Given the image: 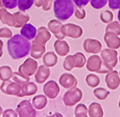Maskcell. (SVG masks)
Masks as SVG:
<instances>
[{"label":"cell","mask_w":120,"mask_h":117,"mask_svg":"<svg viewBox=\"0 0 120 117\" xmlns=\"http://www.w3.org/2000/svg\"><path fill=\"white\" fill-rule=\"evenodd\" d=\"M74 15L75 17L78 19H83L86 17V10L83 7H79L75 5V9H74Z\"/></svg>","instance_id":"obj_31"},{"label":"cell","mask_w":120,"mask_h":117,"mask_svg":"<svg viewBox=\"0 0 120 117\" xmlns=\"http://www.w3.org/2000/svg\"><path fill=\"white\" fill-rule=\"evenodd\" d=\"M119 76H120V72H119Z\"/></svg>","instance_id":"obj_41"},{"label":"cell","mask_w":120,"mask_h":117,"mask_svg":"<svg viewBox=\"0 0 120 117\" xmlns=\"http://www.w3.org/2000/svg\"><path fill=\"white\" fill-rule=\"evenodd\" d=\"M110 9L115 10L120 9V0H108Z\"/></svg>","instance_id":"obj_34"},{"label":"cell","mask_w":120,"mask_h":117,"mask_svg":"<svg viewBox=\"0 0 120 117\" xmlns=\"http://www.w3.org/2000/svg\"><path fill=\"white\" fill-rule=\"evenodd\" d=\"M107 2L108 0H90L91 7L96 9H99L105 7Z\"/></svg>","instance_id":"obj_30"},{"label":"cell","mask_w":120,"mask_h":117,"mask_svg":"<svg viewBox=\"0 0 120 117\" xmlns=\"http://www.w3.org/2000/svg\"><path fill=\"white\" fill-rule=\"evenodd\" d=\"M83 49L87 53L97 54L101 51L102 45L101 42L94 39L88 38L83 42Z\"/></svg>","instance_id":"obj_8"},{"label":"cell","mask_w":120,"mask_h":117,"mask_svg":"<svg viewBox=\"0 0 120 117\" xmlns=\"http://www.w3.org/2000/svg\"><path fill=\"white\" fill-rule=\"evenodd\" d=\"M106 32H112L118 36L120 35V23L117 21L109 23L106 27Z\"/></svg>","instance_id":"obj_26"},{"label":"cell","mask_w":120,"mask_h":117,"mask_svg":"<svg viewBox=\"0 0 120 117\" xmlns=\"http://www.w3.org/2000/svg\"><path fill=\"white\" fill-rule=\"evenodd\" d=\"M50 71L48 68L45 66H41L35 76V80L39 83H44L50 76Z\"/></svg>","instance_id":"obj_18"},{"label":"cell","mask_w":120,"mask_h":117,"mask_svg":"<svg viewBox=\"0 0 120 117\" xmlns=\"http://www.w3.org/2000/svg\"><path fill=\"white\" fill-rule=\"evenodd\" d=\"M104 39L109 48L116 50L120 48V37H119L114 33L106 32Z\"/></svg>","instance_id":"obj_12"},{"label":"cell","mask_w":120,"mask_h":117,"mask_svg":"<svg viewBox=\"0 0 120 117\" xmlns=\"http://www.w3.org/2000/svg\"><path fill=\"white\" fill-rule=\"evenodd\" d=\"M88 109L86 105L80 103L76 106L75 109V117H88Z\"/></svg>","instance_id":"obj_24"},{"label":"cell","mask_w":120,"mask_h":117,"mask_svg":"<svg viewBox=\"0 0 120 117\" xmlns=\"http://www.w3.org/2000/svg\"><path fill=\"white\" fill-rule=\"evenodd\" d=\"M90 0H73V3L75 4V6L79 7H83L86 5L88 4Z\"/></svg>","instance_id":"obj_35"},{"label":"cell","mask_w":120,"mask_h":117,"mask_svg":"<svg viewBox=\"0 0 120 117\" xmlns=\"http://www.w3.org/2000/svg\"><path fill=\"white\" fill-rule=\"evenodd\" d=\"M34 0H18L17 7L20 11L25 12L33 5Z\"/></svg>","instance_id":"obj_25"},{"label":"cell","mask_w":120,"mask_h":117,"mask_svg":"<svg viewBox=\"0 0 120 117\" xmlns=\"http://www.w3.org/2000/svg\"><path fill=\"white\" fill-rule=\"evenodd\" d=\"M55 49L57 53L60 56H65L68 54L70 47L64 40H58L55 42Z\"/></svg>","instance_id":"obj_16"},{"label":"cell","mask_w":120,"mask_h":117,"mask_svg":"<svg viewBox=\"0 0 120 117\" xmlns=\"http://www.w3.org/2000/svg\"><path fill=\"white\" fill-rule=\"evenodd\" d=\"M88 113L90 117H103L104 111L100 103L94 102L89 106Z\"/></svg>","instance_id":"obj_15"},{"label":"cell","mask_w":120,"mask_h":117,"mask_svg":"<svg viewBox=\"0 0 120 117\" xmlns=\"http://www.w3.org/2000/svg\"><path fill=\"white\" fill-rule=\"evenodd\" d=\"M15 111L19 117H36L37 111L34 109L30 101L25 100L17 106Z\"/></svg>","instance_id":"obj_5"},{"label":"cell","mask_w":120,"mask_h":117,"mask_svg":"<svg viewBox=\"0 0 120 117\" xmlns=\"http://www.w3.org/2000/svg\"><path fill=\"white\" fill-rule=\"evenodd\" d=\"M2 112H3V111H2V108L1 107V106H0V116L2 115Z\"/></svg>","instance_id":"obj_38"},{"label":"cell","mask_w":120,"mask_h":117,"mask_svg":"<svg viewBox=\"0 0 120 117\" xmlns=\"http://www.w3.org/2000/svg\"><path fill=\"white\" fill-rule=\"evenodd\" d=\"M49 27L50 29L55 34L56 37L58 39H63L65 37V35H63L62 33H60V29L62 27V24L58 21L52 20L49 24Z\"/></svg>","instance_id":"obj_19"},{"label":"cell","mask_w":120,"mask_h":117,"mask_svg":"<svg viewBox=\"0 0 120 117\" xmlns=\"http://www.w3.org/2000/svg\"><path fill=\"white\" fill-rule=\"evenodd\" d=\"M63 68L65 70L71 71L73 68H76V59L74 55H68L63 62Z\"/></svg>","instance_id":"obj_21"},{"label":"cell","mask_w":120,"mask_h":117,"mask_svg":"<svg viewBox=\"0 0 120 117\" xmlns=\"http://www.w3.org/2000/svg\"><path fill=\"white\" fill-rule=\"evenodd\" d=\"M43 92L50 99H56L60 93V88L56 82L50 80L43 86Z\"/></svg>","instance_id":"obj_10"},{"label":"cell","mask_w":120,"mask_h":117,"mask_svg":"<svg viewBox=\"0 0 120 117\" xmlns=\"http://www.w3.org/2000/svg\"><path fill=\"white\" fill-rule=\"evenodd\" d=\"M86 68L91 72L97 73H108L113 70V68L106 65L101 58L98 55H91L89 58L86 62Z\"/></svg>","instance_id":"obj_3"},{"label":"cell","mask_w":120,"mask_h":117,"mask_svg":"<svg viewBox=\"0 0 120 117\" xmlns=\"http://www.w3.org/2000/svg\"><path fill=\"white\" fill-rule=\"evenodd\" d=\"M119 62H120V57H119Z\"/></svg>","instance_id":"obj_40"},{"label":"cell","mask_w":120,"mask_h":117,"mask_svg":"<svg viewBox=\"0 0 120 117\" xmlns=\"http://www.w3.org/2000/svg\"><path fill=\"white\" fill-rule=\"evenodd\" d=\"M117 55L118 53L113 49H104L101 52V58L103 61L109 66L114 68L117 64Z\"/></svg>","instance_id":"obj_7"},{"label":"cell","mask_w":120,"mask_h":117,"mask_svg":"<svg viewBox=\"0 0 120 117\" xmlns=\"http://www.w3.org/2000/svg\"><path fill=\"white\" fill-rule=\"evenodd\" d=\"M105 82L107 87L111 90H116L120 85V77L118 71L112 70L107 73L105 77Z\"/></svg>","instance_id":"obj_9"},{"label":"cell","mask_w":120,"mask_h":117,"mask_svg":"<svg viewBox=\"0 0 120 117\" xmlns=\"http://www.w3.org/2000/svg\"><path fill=\"white\" fill-rule=\"evenodd\" d=\"M2 117H17V113L13 109H8L2 112Z\"/></svg>","instance_id":"obj_33"},{"label":"cell","mask_w":120,"mask_h":117,"mask_svg":"<svg viewBox=\"0 0 120 117\" xmlns=\"http://www.w3.org/2000/svg\"><path fill=\"white\" fill-rule=\"evenodd\" d=\"M38 91L37 86L33 83H30L27 85H25L22 88V93H21V97L25 96V95H31L36 93Z\"/></svg>","instance_id":"obj_20"},{"label":"cell","mask_w":120,"mask_h":117,"mask_svg":"<svg viewBox=\"0 0 120 117\" xmlns=\"http://www.w3.org/2000/svg\"><path fill=\"white\" fill-rule=\"evenodd\" d=\"M61 33L63 35L74 39H78L83 35V29L81 27L74 24H66L61 27Z\"/></svg>","instance_id":"obj_6"},{"label":"cell","mask_w":120,"mask_h":117,"mask_svg":"<svg viewBox=\"0 0 120 117\" xmlns=\"http://www.w3.org/2000/svg\"><path fill=\"white\" fill-rule=\"evenodd\" d=\"M59 83L65 89L75 88L78 85V80L76 78L70 73H63L61 75L59 79Z\"/></svg>","instance_id":"obj_11"},{"label":"cell","mask_w":120,"mask_h":117,"mask_svg":"<svg viewBox=\"0 0 120 117\" xmlns=\"http://www.w3.org/2000/svg\"><path fill=\"white\" fill-rule=\"evenodd\" d=\"M1 89L4 93L12 95H17V96L21 97V93L19 92L20 86L17 83H13L11 82L4 83L1 87Z\"/></svg>","instance_id":"obj_13"},{"label":"cell","mask_w":120,"mask_h":117,"mask_svg":"<svg viewBox=\"0 0 120 117\" xmlns=\"http://www.w3.org/2000/svg\"><path fill=\"white\" fill-rule=\"evenodd\" d=\"M117 17H118V19L119 20V22H120V9H119L118 14H117Z\"/></svg>","instance_id":"obj_37"},{"label":"cell","mask_w":120,"mask_h":117,"mask_svg":"<svg viewBox=\"0 0 120 117\" xmlns=\"http://www.w3.org/2000/svg\"><path fill=\"white\" fill-rule=\"evenodd\" d=\"M87 85L91 88H96L100 83V78L95 74H89L86 78Z\"/></svg>","instance_id":"obj_22"},{"label":"cell","mask_w":120,"mask_h":117,"mask_svg":"<svg viewBox=\"0 0 120 117\" xmlns=\"http://www.w3.org/2000/svg\"><path fill=\"white\" fill-rule=\"evenodd\" d=\"M20 33L22 35L30 40L35 37L37 35V29L32 25L27 23L22 27Z\"/></svg>","instance_id":"obj_14"},{"label":"cell","mask_w":120,"mask_h":117,"mask_svg":"<svg viewBox=\"0 0 120 117\" xmlns=\"http://www.w3.org/2000/svg\"><path fill=\"white\" fill-rule=\"evenodd\" d=\"M53 9L57 19L65 21L73 15L75 5L73 0H55Z\"/></svg>","instance_id":"obj_2"},{"label":"cell","mask_w":120,"mask_h":117,"mask_svg":"<svg viewBox=\"0 0 120 117\" xmlns=\"http://www.w3.org/2000/svg\"><path fill=\"white\" fill-rule=\"evenodd\" d=\"M58 62V58L56 55L52 52H49L45 56L44 62L48 66H54Z\"/></svg>","instance_id":"obj_28"},{"label":"cell","mask_w":120,"mask_h":117,"mask_svg":"<svg viewBox=\"0 0 120 117\" xmlns=\"http://www.w3.org/2000/svg\"><path fill=\"white\" fill-rule=\"evenodd\" d=\"M48 103V99L45 95H36L32 99V106L38 110H42L44 109Z\"/></svg>","instance_id":"obj_17"},{"label":"cell","mask_w":120,"mask_h":117,"mask_svg":"<svg viewBox=\"0 0 120 117\" xmlns=\"http://www.w3.org/2000/svg\"><path fill=\"white\" fill-rule=\"evenodd\" d=\"M7 49L11 58L21 59L29 55L31 43L24 36L17 34L7 41Z\"/></svg>","instance_id":"obj_1"},{"label":"cell","mask_w":120,"mask_h":117,"mask_svg":"<svg viewBox=\"0 0 120 117\" xmlns=\"http://www.w3.org/2000/svg\"><path fill=\"white\" fill-rule=\"evenodd\" d=\"M119 108L120 109V99H119Z\"/></svg>","instance_id":"obj_39"},{"label":"cell","mask_w":120,"mask_h":117,"mask_svg":"<svg viewBox=\"0 0 120 117\" xmlns=\"http://www.w3.org/2000/svg\"><path fill=\"white\" fill-rule=\"evenodd\" d=\"M74 56L76 59V68H83L86 62V59L85 55L81 52H76L74 54Z\"/></svg>","instance_id":"obj_29"},{"label":"cell","mask_w":120,"mask_h":117,"mask_svg":"<svg viewBox=\"0 0 120 117\" xmlns=\"http://www.w3.org/2000/svg\"><path fill=\"white\" fill-rule=\"evenodd\" d=\"M114 18L113 13L109 10H105L104 12H101L100 14V19L101 22L106 24H109L112 22Z\"/></svg>","instance_id":"obj_27"},{"label":"cell","mask_w":120,"mask_h":117,"mask_svg":"<svg viewBox=\"0 0 120 117\" xmlns=\"http://www.w3.org/2000/svg\"><path fill=\"white\" fill-rule=\"evenodd\" d=\"M50 117H64L61 113H55L54 114H52Z\"/></svg>","instance_id":"obj_36"},{"label":"cell","mask_w":120,"mask_h":117,"mask_svg":"<svg viewBox=\"0 0 120 117\" xmlns=\"http://www.w3.org/2000/svg\"><path fill=\"white\" fill-rule=\"evenodd\" d=\"M109 94L110 93L104 88H96L94 91V95H95V97L100 101L105 100Z\"/></svg>","instance_id":"obj_23"},{"label":"cell","mask_w":120,"mask_h":117,"mask_svg":"<svg viewBox=\"0 0 120 117\" xmlns=\"http://www.w3.org/2000/svg\"><path fill=\"white\" fill-rule=\"evenodd\" d=\"M82 97V91L76 87L73 88L65 93L63 95V102L67 106H73L81 100Z\"/></svg>","instance_id":"obj_4"},{"label":"cell","mask_w":120,"mask_h":117,"mask_svg":"<svg viewBox=\"0 0 120 117\" xmlns=\"http://www.w3.org/2000/svg\"><path fill=\"white\" fill-rule=\"evenodd\" d=\"M18 0H2V4L7 9H12L17 6Z\"/></svg>","instance_id":"obj_32"}]
</instances>
